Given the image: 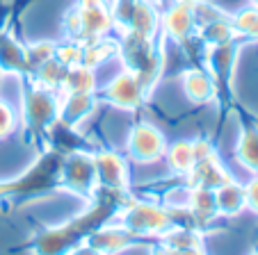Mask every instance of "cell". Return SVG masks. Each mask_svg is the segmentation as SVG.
<instances>
[{
  "instance_id": "cell-22",
  "label": "cell",
  "mask_w": 258,
  "mask_h": 255,
  "mask_svg": "<svg viewBox=\"0 0 258 255\" xmlns=\"http://www.w3.org/2000/svg\"><path fill=\"white\" fill-rule=\"evenodd\" d=\"M199 39L204 41V46H219V44H229V41H235L240 39V34L235 32L233 21H231V14L224 16V19H217L213 23H206L197 30Z\"/></svg>"
},
{
  "instance_id": "cell-12",
  "label": "cell",
  "mask_w": 258,
  "mask_h": 255,
  "mask_svg": "<svg viewBox=\"0 0 258 255\" xmlns=\"http://www.w3.org/2000/svg\"><path fill=\"white\" fill-rule=\"evenodd\" d=\"M180 87H183L187 101L195 105H208L217 98L215 80L204 66H187L180 73Z\"/></svg>"
},
{
  "instance_id": "cell-14",
  "label": "cell",
  "mask_w": 258,
  "mask_h": 255,
  "mask_svg": "<svg viewBox=\"0 0 258 255\" xmlns=\"http://www.w3.org/2000/svg\"><path fill=\"white\" fill-rule=\"evenodd\" d=\"M233 180V176L229 174V168L222 164L219 155H213V157L199 159V162L192 166V171L185 176V183L190 187H204V189H217L224 183Z\"/></svg>"
},
{
  "instance_id": "cell-5",
  "label": "cell",
  "mask_w": 258,
  "mask_h": 255,
  "mask_svg": "<svg viewBox=\"0 0 258 255\" xmlns=\"http://www.w3.org/2000/svg\"><path fill=\"white\" fill-rule=\"evenodd\" d=\"M96 96L101 103H107V105L119 107V110L135 112L146 103L149 92H146V87L135 73L128 71V68H121L101 92H96Z\"/></svg>"
},
{
  "instance_id": "cell-25",
  "label": "cell",
  "mask_w": 258,
  "mask_h": 255,
  "mask_svg": "<svg viewBox=\"0 0 258 255\" xmlns=\"http://www.w3.org/2000/svg\"><path fill=\"white\" fill-rule=\"evenodd\" d=\"M57 44L55 41H34V44H25V53H28V64H30V75H32L41 64L50 62L55 57Z\"/></svg>"
},
{
  "instance_id": "cell-31",
  "label": "cell",
  "mask_w": 258,
  "mask_h": 255,
  "mask_svg": "<svg viewBox=\"0 0 258 255\" xmlns=\"http://www.w3.org/2000/svg\"><path fill=\"white\" fill-rule=\"evenodd\" d=\"M169 3H174V0H156V5H162V7L169 5Z\"/></svg>"
},
{
  "instance_id": "cell-34",
  "label": "cell",
  "mask_w": 258,
  "mask_h": 255,
  "mask_svg": "<svg viewBox=\"0 0 258 255\" xmlns=\"http://www.w3.org/2000/svg\"><path fill=\"white\" fill-rule=\"evenodd\" d=\"M256 255H258V253H256Z\"/></svg>"
},
{
  "instance_id": "cell-7",
  "label": "cell",
  "mask_w": 258,
  "mask_h": 255,
  "mask_svg": "<svg viewBox=\"0 0 258 255\" xmlns=\"http://www.w3.org/2000/svg\"><path fill=\"white\" fill-rule=\"evenodd\" d=\"M238 53H240V39L229 41V44L208 46V48H206L204 68L213 75L215 87H217V98L222 96V94L231 96L233 73H235V64H238Z\"/></svg>"
},
{
  "instance_id": "cell-9",
  "label": "cell",
  "mask_w": 258,
  "mask_h": 255,
  "mask_svg": "<svg viewBox=\"0 0 258 255\" xmlns=\"http://www.w3.org/2000/svg\"><path fill=\"white\" fill-rule=\"evenodd\" d=\"M94 164H96L98 189L131 192V168H128V159L121 153L112 148L94 150Z\"/></svg>"
},
{
  "instance_id": "cell-29",
  "label": "cell",
  "mask_w": 258,
  "mask_h": 255,
  "mask_svg": "<svg viewBox=\"0 0 258 255\" xmlns=\"http://www.w3.org/2000/svg\"><path fill=\"white\" fill-rule=\"evenodd\" d=\"M244 196H247V210L258 214V174H253L251 180L244 185Z\"/></svg>"
},
{
  "instance_id": "cell-6",
  "label": "cell",
  "mask_w": 258,
  "mask_h": 255,
  "mask_svg": "<svg viewBox=\"0 0 258 255\" xmlns=\"http://www.w3.org/2000/svg\"><path fill=\"white\" fill-rule=\"evenodd\" d=\"M128 157L137 164H153L160 162L165 157L167 150V139L158 125L149 123V121H137L131 128L128 135Z\"/></svg>"
},
{
  "instance_id": "cell-3",
  "label": "cell",
  "mask_w": 258,
  "mask_h": 255,
  "mask_svg": "<svg viewBox=\"0 0 258 255\" xmlns=\"http://www.w3.org/2000/svg\"><path fill=\"white\" fill-rule=\"evenodd\" d=\"M30 80V77H28ZM59 119V92L41 87L34 80L25 87L21 98V121L34 139H46L50 125Z\"/></svg>"
},
{
  "instance_id": "cell-15",
  "label": "cell",
  "mask_w": 258,
  "mask_h": 255,
  "mask_svg": "<svg viewBox=\"0 0 258 255\" xmlns=\"http://www.w3.org/2000/svg\"><path fill=\"white\" fill-rule=\"evenodd\" d=\"M0 73L30 77L25 44H21L19 39L10 32H0Z\"/></svg>"
},
{
  "instance_id": "cell-10",
  "label": "cell",
  "mask_w": 258,
  "mask_h": 255,
  "mask_svg": "<svg viewBox=\"0 0 258 255\" xmlns=\"http://www.w3.org/2000/svg\"><path fill=\"white\" fill-rule=\"evenodd\" d=\"M96 94H76V92H59V121L71 128H80L98 107Z\"/></svg>"
},
{
  "instance_id": "cell-18",
  "label": "cell",
  "mask_w": 258,
  "mask_h": 255,
  "mask_svg": "<svg viewBox=\"0 0 258 255\" xmlns=\"http://www.w3.org/2000/svg\"><path fill=\"white\" fill-rule=\"evenodd\" d=\"M165 159H167V166L171 168V174L185 178L192 171V166L197 164L192 139H176L174 144H169L165 150Z\"/></svg>"
},
{
  "instance_id": "cell-32",
  "label": "cell",
  "mask_w": 258,
  "mask_h": 255,
  "mask_svg": "<svg viewBox=\"0 0 258 255\" xmlns=\"http://www.w3.org/2000/svg\"><path fill=\"white\" fill-rule=\"evenodd\" d=\"M249 5H253V7H258V0H249Z\"/></svg>"
},
{
  "instance_id": "cell-23",
  "label": "cell",
  "mask_w": 258,
  "mask_h": 255,
  "mask_svg": "<svg viewBox=\"0 0 258 255\" xmlns=\"http://www.w3.org/2000/svg\"><path fill=\"white\" fill-rule=\"evenodd\" d=\"M67 71L69 68L59 62L57 57H53L50 62L41 64L37 71L30 75V80H34L37 84L41 87H48V89H55V92H62V84H64V77H67Z\"/></svg>"
},
{
  "instance_id": "cell-33",
  "label": "cell",
  "mask_w": 258,
  "mask_h": 255,
  "mask_svg": "<svg viewBox=\"0 0 258 255\" xmlns=\"http://www.w3.org/2000/svg\"><path fill=\"white\" fill-rule=\"evenodd\" d=\"M107 5H110V0H107Z\"/></svg>"
},
{
  "instance_id": "cell-28",
  "label": "cell",
  "mask_w": 258,
  "mask_h": 255,
  "mask_svg": "<svg viewBox=\"0 0 258 255\" xmlns=\"http://www.w3.org/2000/svg\"><path fill=\"white\" fill-rule=\"evenodd\" d=\"M151 255H208L204 246H192V248H171L165 246L162 241H158L156 246H151Z\"/></svg>"
},
{
  "instance_id": "cell-19",
  "label": "cell",
  "mask_w": 258,
  "mask_h": 255,
  "mask_svg": "<svg viewBox=\"0 0 258 255\" xmlns=\"http://www.w3.org/2000/svg\"><path fill=\"white\" fill-rule=\"evenodd\" d=\"M235 157L251 174H258V125H242V132L235 144Z\"/></svg>"
},
{
  "instance_id": "cell-16",
  "label": "cell",
  "mask_w": 258,
  "mask_h": 255,
  "mask_svg": "<svg viewBox=\"0 0 258 255\" xmlns=\"http://www.w3.org/2000/svg\"><path fill=\"white\" fill-rule=\"evenodd\" d=\"M187 210H190L192 221H195V226L199 228V230L208 228L215 219H219V212H217V205H215V192H213V189L192 187Z\"/></svg>"
},
{
  "instance_id": "cell-2",
  "label": "cell",
  "mask_w": 258,
  "mask_h": 255,
  "mask_svg": "<svg viewBox=\"0 0 258 255\" xmlns=\"http://www.w3.org/2000/svg\"><path fill=\"white\" fill-rule=\"evenodd\" d=\"M114 221H119L126 230H131L137 239L144 237H162L169 228L176 226V217L169 207L160 201L131 196L128 203L117 212Z\"/></svg>"
},
{
  "instance_id": "cell-26",
  "label": "cell",
  "mask_w": 258,
  "mask_h": 255,
  "mask_svg": "<svg viewBox=\"0 0 258 255\" xmlns=\"http://www.w3.org/2000/svg\"><path fill=\"white\" fill-rule=\"evenodd\" d=\"M55 57H57L59 62H62L67 68L76 66V64H83V44L64 39L62 44H57V50H55Z\"/></svg>"
},
{
  "instance_id": "cell-13",
  "label": "cell",
  "mask_w": 258,
  "mask_h": 255,
  "mask_svg": "<svg viewBox=\"0 0 258 255\" xmlns=\"http://www.w3.org/2000/svg\"><path fill=\"white\" fill-rule=\"evenodd\" d=\"M126 30L142 37H160V10L156 0H135L128 12L126 28L121 32Z\"/></svg>"
},
{
  "instance_id": "cell-8",
  "label": "cell",
  "mask_w": 258,
  "mask_h": 255,
  "mask_svg": "<svg viewBox=\"0 0 258 255\" xmlns=\"http://www.w3.org/2000/svg\"><path fill=\"white\" fill-rule=\"evenodd\" d=\"M197 34L195 0H174L160 12V37L174 44H183Z\"/></svg>"
},
{
  "instance_id": "cell-11",
  "label": "cell",
  "mask_w": 258,
  "mask_h": 255,
  "mask_svg": "<svg viewBox=\"0 0 258 255\" xmlns=\"http://www.w3.org/2000/svg\"><path fill=\"white\" fill-rule=\"evenodd\" d=\"M85 241L92 244L96 250H101L103 255H114V253H119L121 248H126L128 244L137 241V237L133 235L131 230H126L119 221H114L112 219V221H107V223H103V226L94 228Z\"/></svg>"
},
{
  "instance_id": "cell-24",
  "label": "cell",
  "mask_w": 258,
  "mask_h": 255,
  "mask_svg": "<svg viewBox=\"0 0 258 255\" xmlns=\"http://www.w3.org/2000/svg\"><path fill=\"white\" fill-rule=\"evenodd\" d=\"M231 21H233V28L240 34V39H256L258 41V7H244V10L231 14Z\"/></svg>"
},
{
  "instance_id": "cell-17",
  "label": "cell",
  "mask_w": 258,
  "mask_h": 255,
  "mask_svg": "<svg viewBox=\"0 0 258 255\" xmlns=\"http://www.w3.org/2000/svg\"><path fill=\"white\" fill-rule=\"evenodd\" d=\"M215 205H217L219 217H238L242 210H247V196H244V185L238 180H229L222 187L215 189Z\"/></svg>"
},
{
  "instance_id": "cell-1",
  "label": "cell",
  "mask_w": 258,
  "mask_h": 255,
  "mask_svg": "<svg viewBox=\"0 0 258 255\" xmlns=\"http://www.w3.org/2000/svg\"><path fill=\"white\" fill-rule=\"evenodd\" d=\"M123 68L133 71L142 80L146 92L151 94L165 71V44L162 37H142L135 32H121L117 39Z\"/></svg>"
},
{
  "instance_id": "cell-27",
  "label": "cell",
  "mask_w": 258,
  "mask_h": 255,
  "mask_svg": "<svg viewBox=\"0 0 258 255\" xmlns=\"http://www.w3.org/2000/svg\"><path fill=\"white\" fill-rule=\"evenodd\" d=\"M16 128H19V112L7 101L0 98V141L7 139L10 135H14Z\"/></svg>"
},
{
  "instance_id": "cell-4",
  "label": "cell",
  "mask_w": 258,
  "mask_h": 255,
  "mask_svg": "<svg viewBox=\"0 0 258 255\" xmlns=\"http://www.w3.org/2000/svg\"><path fill=\"white\" fill-rule=\"evenodd\" d=\"M57 185L67 192L76 194L83 198H92L94 192L98 189L96 183V164H94V150L80 148L62 155L59 164Z\"/></svg>"
},
{
  "instance_id": "cell-20",
  "label": "cell",
  "mask_w": 258,
  "mask_h": 255,
  "mask_svg": "<svg viewBox=\"0 0 258 255\" xmlns=\"http://www.w3.org/2000/svg\"><path fill=\"white\" fill-rule=\"evenodd\" d=\"M117 55H119L117 39L101 37V39H94V41L83 44V64H85V66L96 68V71L105 62H110L112 57H117Z\"/></svg>"
},
{
  "instance_id": "cell-21",
  "label": "cell",
  "mask_w": 258,
  "mask_h": 255,
  "mask_svg": "<svg viewBox=\"0 0 258 255\" xmlns=\"http://www.w3.org/2000/svg\"><path fill=\"white\" fill-rule=\"evenodd\" d=\"M62 92H76V94H96L98 92V77L96 68L85 66V64H76L67 71Z\"/></svg>"
},
{
  "instance_id": "cell-30",
  "label": "cell",
  "mask_w": 258,
  "mask_h": 255,
  "mask_svg": "<svg viewBox=\"0 0 258 255\" xmlns=\"http://www.w3.org/2000/svg\"><path fill=\"white\" fill-rule=\"evenodd\" d=\"M64 255H103V253L94 248L92 244H87V241H80V244L71 246V248H69Z\"/></svg>"
}]
</instances>
